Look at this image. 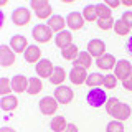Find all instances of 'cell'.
<instances>
[{
	"instance_id": "cell-6",
	"label": "cell",
	"mask_w": 132,
	"mask_h": 132,
	"mask_svg": "<svg viewBox=\"0 0 132 132\" xmlns=\"http://www.w3.org/2000/svg\"><path fill=\"white\" fill-rule=\"evenodd\" d=\"M15 63V53L12 48L8 46H0V64L3 66V68H8V66H12Z\"/></svg>"
},
{
	"instance_id": "cell-18",
	"label": "cell",
	"mask_w": 132,
	"mask_h": 132,
	"mask_svg": "<svg viewBox=\"0 0 132 132\" xmlns=\"http://www.w3.org/2000/svg\"><path fill=\"white\" fill-rule=\"evenodd\" d=\"M64 25H66V22L61 15H53L48 20V27L51 28V31H58V33L64 31Z\"/></svg>"
},
{
	"instance_id": "cell-26",
	"label": "cell",
	"mask_w": 132,
	"mask_h": 132,
	"mask_svg": "<svg viewBox=\"0 0 132 132\" xmlns=\"http://www.w3.org/2000/svg\"><path fill=\"white\" fill-rule=\"evenodd\" d=\"M43 89V82L38 78H30V86H28V94H38Z\"/></svg>"
},
{
	"instance_id": "cell-32",
	"label": "cell",
	"mask_w": 132,
	"mask_h": 132,
	"mask_svg": "<svg viewBox=\"0 0 132 132\" xmlns=\"http://www.w3.org/2000/svg\"><path fill=\"white\" fill-rule=\"evenodd\" d=\"M106 132H124V126L119 121H111L106 127Z\"/></svg>"
},
{
	"instance_id": "cell-33",
	"label": "cell",
	"mask_w": 132,
	"mask_h": 132,
	"mask_svg": "<svg viewBox=\"0 0 132 132\" xmlns=\"http://www.w3.org/2000/svg\"><path fill=\"white\" fill-rule=\"evenodd\" d=\"M97 25L101 30H109V28H114V20L112 16L111 18H97Z\"/></svg>"
},
{
	"instance_id": "cell-20",
	"label": "cell",
	"mask_w": 132,
	"mask_h": 132,
	"mask_svg": "<svg viewBox=\"0 0 132 132\" xmlns=\"http://www.w3.org/2000/svg\"><path fill=\"white\" fill-rule=\"evenodd\" d=\"M104 78L106 76H102V74H99V73H93V74L88 76L86 84H88L91 89L93 88H101V86H104Z\"/></svg>"
},
{
	"instance_id": "cell-14",
	"label": "cell",
	"mask_w": 132,
	"mask_h": 132,
	"mask_svg": "<svg viewBox=\"0 0 132 132\" xmlns=\"http://www.w3.org/2000/svg\"><path fill=\"white\" fill-rule=\"evenodd\" d=\"M55 45L58 48H61V50L71 46V45H73V35L69 31H66V30L61 31V33H58L56 38H55Z\"/></svg>"
},
{
	"instance_id": "cell-10",
	"label": "cell",
	"mask_w": 132,
	"mask_h": 132,
	"mask_svg": "<svg viewBox=\"0 0 132 132\" xmlns=\"http://www.w3.org/2000/svg\"><path fill=\"white\" fill-rule=\"evenodd\" d=\"M88 76H89V74L86 73V69L84 68H78V66H73L71 73H69V79H71V82H73V84H76V86L86 82Z\"/></svg>"
},
{
	"instance_id": "cell-37",
	"label": "cell",
	"mask_w": 132,
	"mask_h": 132,
	"mask_svg": "<svg viewBox=\"0 0 132 132\" xmlns=\"http://www.w3.org/2000/svg\"><path fill=\"white\" fill-rule=\"evenodd\" d=\"M122 84H124V88H126L127 91H132V74L127 78L126 81H122Z\"/></svg>"
},
{
	"instance_id": "cell-29",
	"label": "cell",
	"mask_w": 132,
	"mask_h": 132,
	"mask_svg": "<svg viewBox=\"0 0 132 132\" xmlns=\"http://www.w3.org/2000/svg\"><path fill=\"white\" fill-rule=\"evenodd\" d=\"M96 12H97V18H111L112 13H111V8L106 5V3H97L96 5Z\"/></svg>"
},
{
	"instance_id": "cell-42",
	"label": "cell",
	"mask_w": 132,
	"mask_h": 132,
	"mask_svg": "<svg viewBox=\"0 0 132 132\" xmlns=\"http://www.w3.org/2000/svg\"><path fill=\"white\" fill-rule=\"evenodd\" d=\"M0 132H15V130L10 129V127H3V129H0Z\"/></svg>"
},
{
	"instance_id": "cell-41",
	"label": "cell",
	"mask_w": 132,
	"mask_h": 132,
	"mask_svg": "<svg viewBox=\"0 0 132 132\" xmlns=\"http://www.w3.org/2000/svg\"><path fill=\"white\" fill-rule=\"evenodd\" d=\"M122 5H126V7H132V0H124Z\"/></svg>"
},
{
	"instance_id": "cell-16",
	"label": "cell",
	"mask_w": 132,
	"mask_h": 132,
	"mask_svg": "<svg viewBox=\"0 0 132 132\" xmlns=\"http://www.w3.org/2000/svg\"><path fill=\"white\" fill-rule=\"evenodd\" d=\"M96 66L101 69H111L116 68V58L111 55V53H104L102 56H99L96 60Z\"/></svg>"
},
{
	"instance_id": "cell-13",
	"label": "cell",
	"mask_w": 132,
	"mask_h": 132,
	"mask_svg": "<svg viewBox=\"0 0 132 132\" xmlns=\"http://www.w3.org/2000/svg\"><path fill=\"white\" fill-rule=\"evenodd\" d=\"M28 86H30V79H27L22 74L13 76V79H12V91H15V93H25V91H28Z\"/></svg>"
},
{
	"instance_id": "cell-30",
	"label": "cell",
	"mask_w": 132,
	"mask_h": 132,
	"mask_svg": "<svg viewBox=\"0 0 132 132\" xmlns=\"http://www.w3.org/2000/svg\"><path fill=\"white\" fill-rule=\"evenodd\" d=\"M10 91H12V81L8 79V78H2V79H0V93H2L3 96H8Z\"/></svg>"
},
{
	"instance_id": "cell-17",
	"label": "cell",
	"mask_w": 132,
	"mask_h": 132,
	"mask_svg": "<svg viewBox=\"0 0 132 132\" xmlns=\"http://www.w3.org/2000/svg\"><path fill=\"white\" fill-rule=\"evenodd\" d=\"M91 64H93V56H91L88 51H79V56H78L76 60H74V63H73V66L84 68V69H88Z\"/></svg>"
},
{
	"instance_id": "cell-3",
	"label": "cell",
	"mask_w": 132,
	"mask_h": 132,
	"mask_svg": "<svg viewBox=\"0 0 132 132\" xmlns=\"http://www.w3.org/2000/svg\"><path fill=\"white\" fill-rule=\"evenodd\" d=\"M31 35H33V38H35L36 41H40V43H46V41L51 40L53 31H51V28H50L48 25H36V27L33 28Z\"/></svg>"
},
{
	"instance_id": "cell-15",
	"label": "cell",
	"mask_w": 132,
	"mask_h": 132,
	"mask_svg": "<svg viewBox=\"0 0 132 132\" xmlns=\"http://www.w3.org/2000/svg\"><path fill=\"white\" fill-rule=\"evenodd\" d=\"M40 56H41V50L38 46H35V45H30L23 53V58L27 63H38Z\"/></svg>"
},
{
	"instance_id": "cell-34",
	"label": "cell",
	"mask_w": 132,
	"mask_h": 132,
	"mask_svg": "<svg viewBox=\"0 0 132 132\" xmlns=\"http://www.w3.org/2000/svg\"><path fill=\"white\" fill-rule=\"evenodd\" d=\"M46 5H50L48 0H31V2H30V7H31L35 12H40L41 8H45Z\"/></svg>"
},
{
	"instance_id": "cell-31",
	"label": "cell",
	"mask_w": 132,
	"mask_h": 132,
	"mask_svg": "<svg viewBox=\"0 0 132 132\" xmlns=\"http://www.w3.org/2000/svg\"><path fill=\"white\" fill-rule=\"evenodd\" d=\"M53 13V8H51V5H46V7H45V8H41V10L40 12H36V16H38V18L40 20H50V18H51V15Z\"/></svg>"
},
{
	"instance_id": "cell-36",
	"label": "cell",
	"mask_w": 132,
	"mask_h": 132,
	"mask_svg": "<svg viewBox=\"0 0 132 132\" xmlns=\"http://www.w3.org/2000/svg\"><path fill=\"white\" fill-rule=\"evenodd\" d=\"M121 20H122V22L126 23L129 28H132V12H124V13H122V18H121Z\"/></svg>"
},
{
	"instance_id": "cell-38",
	"label": "cell",
	"mask_w": 132,
	"mask_h": 132,
	"mask_svg": "<svg viewBox=\"0 0 132 132\" xmlns=\"http://www.w3.org/2000/svg\"><path fill=\"white\" fill-rule=\"evenodd\" d=\"M106 5L109 7V8H116V7H119V5H122V2H119V0H106Z\"/></svg>"
},
{
	"instance_id": "cell-21",
	"label": "cell",
	"mask_w": 132,
	"mask_h": 132,
	"mask_svg": "<svg viewBox=\"0 0 132 132\" xmlns=\"http://www.w3.org/2000/svg\"><path fill=\"white\" fill-rule=\"evenodd\" d=\"M0 106H2L3 111H15L16 106H18V99L15 96H3L2 97V102H0Z\"/></svg>"
},
{
	"instance_id": "cell-35",
	"label": "cell",
	"mask_w": 132,
	"mask_h": 132,
	"mask_svg": "<svg viewBox=\"0 0 132 132\" xmlns=\"http://www.w3.org/2000/svg\"><path fill=\"white\" fill-rule=\"evenodd\" d=\"M116 84H117V78H116L114 74H107V76L104 78L106 89H112V88H116Z\"/></svg>"
},
{
	"instance_id": "cell-5",
	"label": "cell",
	"mask_w": 132,
	"mask_h": 132,
	"mask_svg": "<svg viewBox=\"0 0 132 132\" xmlns=\"http://www.w3.org/2000/svg\"><path fill=\"white\" fill-rule=\"evenodd\" d=\"M40 111H41V114H45V116H53L58 111V101L55 97H51V96H46V97H43L40 101Z\"/></svg>"
},
{
	"instance_id": "cell-7",
	"label": "cell",
	"mask_w": 132,
	"mask_h": 132,
	"mask_svg": "<svg viewBox=\"0 0 132 132\" xmlns=\"http://www.w3.org/2000/svg\"><path fill=\"white\" fill-rule=\"evenodd\" d=\"M84 22L86 20L82 18V13H79V12H71L66 16V23H68V27L71 30H81L84 27Z\"/></svg>"
},
{
	"instance_id": "cell-25",
	"label": "cell",
	"mask_w": 132,
	"mask_h": 132,
	"mask_svg": "<svg viewBox=\"0 0 132 132\" xmlns=\"http://www.w3.org/2000/svg\"><path fill=\"white\" fill-rule=\"evenodd\" d=\"M82 18L86 22H94L97 20V12H96V5H86L82 10Z\"/></svg>"
},
{
	"instance_id": "cell-24",
	"label": "cell",
	"mask_w": 132,
	"mask_h": 132,
	"mask_svg": "<svg viewBox=\"0 0 132 132\" xmlns=\"http://www.w3.org/2000/svg\"><path fill=\"white\" fill-rule=\"evenodd\" d=\"M66 119L63 117V116H56V117H53V121H51V129L55 130V132H64L66 129Z\"/></svg>"
},
{
	"instance_id": "cell-39",
	"label": "cell",
	"mask_w": 132,
	"mask_h": 132,
	"mask_svg": "<svg viewBox=\"0 0 132 132\" xmlns=\"http://www.w3.org/2000/svg\"><path fill=\"white\" fill-rule=\"evenodd\" d=\"M64 132H79V130H78V127L74 126V124H68L66 129H64Z\"/></svg>"
},
{
	"instance_id": "cell-23",
	"label": "cell",
	"mask_w": 132,
	"mask_h": 132,
	"mask_svg": "<svg viewBox=\"0 0 132 132\" xmlns=\"http://www.w3.org/2000/svg\"><path fill=\"white\" fill-rule=\"evenodd\" d=\"M61 56H63L64 60H68V61H74L78 56H79V50H78L76 45H71V46L64 48L63 51H61Z\"/></svg>"
},
{
	"instance_id": "cell-28",
	"label": "cell",
	"mask_w": 132,
	"mask_h": 132,
	"mask_svg": "<svg viewBox=\"0 0 132 132\" xmlns=\"http://www.w3.org/2000/svg\"><path fill=\"white\" fill-rule=\"evenodd\" d=\"M114 31L117 33L119 36H126V35H129L130 28L127 27V25L124 23L122 20H117V22H114Z\"/></svg>"
},
{
	"instance_id": "cell-12",
	"label": "cell",
	"mask_w": 132,
	"mask_h": 132,
	"mask_svg": "<svg viewBox=\"0 0 132 132\" xmlns=\"http://www.w3.org/2000/svg\"><path fill=\"white\" fill-rule=\"evenodd\" d=\"M10 48L13 50L15 53H25V50L28 48L27 38L22 36V35H13L10 38Z\"/></svg>"
},
{
	"instance_id": "cell-1",
	"label": "cell",
	"mask_w": 132,
	"mask_h": 132,
	"mask_svg": "<svg viewBox=\"0 0 132 132\" xmlns=\"http://www.w3.org/2000/svg\"><path fill=\"white\" fill-rule=\"evenodd\" d=\"M86 101L91 107H101L102 104L107 102V96H106V91L101 88H93L86 96Z\"/></svg>"
},
{
	"instance_id": "cell-19",
	"label": "cell",
	"mask_w": 132,
	"mask_h": 132,
	"mask_svg": "<svg viewBox=\"0 0 132 132\" xmlns=\"http://www.w3.org/2000/svg\"><path fill=\"white\" fill-rule=\"evenodd\" d=\"M64 79H66V73H64V69L61 68V66H55V69H53V74L50 76V82H51V84L60 86Z\"/></svg>"
},
{
	"instance_id": "cell-9",
	"label": "cell",
	"mask_w": 132,
	"mask_h": 132,
	"mask_svg": "<svg viewBox=\"0 0 132 132\" xmlns=\"http://www.w3.org/2000/svg\"><path fill=\"white\" fill-rule=\"evenodd\" d=\"M104 51H106V43L102 40H91L89 43H88V53L91 56H96V58H99V56H102L104 55Z\"/></svg>"
},
{
	"instance_id": "cell-11",
	"label": "cell",
	"mask_w": 132,
	"mask_h": 132,
	"mask_svg": "<svg viewBox=\"0 0 132 132\" xmlns=\"http://www.w3.org/2000/svg\"><path fill=\"white\" fill-rule=\"evenodd\" d=\"M53 63L50 60H40L36 63V73L40 78H50L53 74Z\"/></svg>"
},
{
	"instance_id": "cell-27",
	"label": "cell",
	"mask_w": 132,
	"mask_h": 132,
	"mask_svg": "<svg viewBox=\"0 0 132 132\" xmlns=\"http://www.w3.org/2000/svg\"><path fill=\"white\" fill-rule=\"evenodd\" d=\"M122 102H119V99L117 97H111V99H107V102H106V111H107V114L112 117L114 112L119 109V106H121Z\"/></svg>"
},
{
	"instance_id": "cell-40",
	"label": "cell",
	"mask_w": 132,
	"mask_h": 132,
	"mask_svg": "<svg viewBox=\"0 0 132 132\" xmlns=\"http://www.w3.org/2000/svg\"><path fill=\"white\" fill-rule=\"evenodd\" d=\"M127 51H129L130 55H132V36H130L129 40H127Z\"/></svg>"
},
{
	"instance_id": "cell-8",
	"label": "cell",
	"mask_w": 132,
	"mask_h": 132,
	"mask_svg": "<svg viewBox=\"0 0 132 132\" xmlns=\"http://www.w3.org/2000/svg\"><path fill=\"white\" fill-rule=\"evenodd\" d=\"M55 99L60 104H68L73 101V91L66 86H58L55 91Z\"/></svg>"
},
{
	"instance_id": "cell-2",
	"label": "cell",
	"mask_w": 132,
	"mask_h": 132,
	"mask_svg": "<svg viewBox=\"0 0 132 132\" xmlns=\"http://www.w3.org/2000/svg\"><path fill=\"white\" fill-rule=\"evenodd\" d=\"M30 20H31V13H30V10L25 8V7L16 8V10H13V13H12V22H13L16 27H25Z\"/></svg>"
},
{
	"instance_id": "cell-4",
	"label": "cell",
	"mask_w": 132,
	"mask_h": 132,
	"mask_svg": "<svg viewBox=\"0 0 132 132\" xmlns=\"http://www.w3.org/2000/svg\"><path fill=\"white\" fill-rule=\"evenodd\" d=\"M114 69H116L114 76L117 78V79H122V81H126L132 74V64L127 60H119V63H116Z\"/></svg>"
},
{
	"instance_id": "cell-22",
	"label": "cell",
	"mask_w": 132,
	"mask_h": 132,
	"mask_svg": "<svg viewBox=\"0 0 132 132\" xmlns=\"http://www.w3.org/2000/svg\"><path fill=\"white\" fill-rule=\"evenodd\" d=\"M129 116H130V107H129V104H122L119 106V109L114 112V116L112 117L116 119V121H119V122H122L124 119H129Z\"/></svg>"
}]
</instances>
